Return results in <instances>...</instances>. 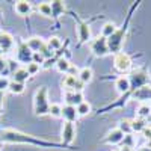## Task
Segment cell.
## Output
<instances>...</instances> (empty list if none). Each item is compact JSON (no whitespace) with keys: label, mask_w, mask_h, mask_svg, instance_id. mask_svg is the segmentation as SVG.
<instances>
[{"label":"cell","mask_w":151,"mask_h":151,"mask_svg":"<svg viewBox=\"0 0 151 151\" xmlns=\"http://www.w3.org/2000/svg\"><path fill=\"white\" fill-rule=\"evenodd\" d=\"M32 50L26 45V42H20L18 44V48H17V59L18 62H23V64H29L32 62Z\"/></svg>","instance_id":"obj_8"},{"label":"cell","mask_w":151,"mask_h":151,"mask_svg":"<svg viewBox=\"0 0 151 151\" xmlns=\"http://www.w3.org/2000/svg\"><path fill=\"white\" fill-rule=\"evenodd\" d=\"M113 65H115V68L121 73H127L130 68H132V59L127 53L124 52H119L116 53L115 59H113Z\"/></svg>","instance_id":"obj_4"},{"label":"cell","mask_w":151,"mask_h":151,"mask_svg":"<svg viewBox=\"0 0 151 151\" xmlns=\"http://www.w3.org/2000/svg\"><path fill=\"white\" fill-rule=\"evenodd\" d=\"M3 18V12H2V9H0V20Z\"/></svg>","instance_id":"obj_39"},{"label":"cell","mask_w":151,"mask_h":151,"mask_svg":"<svg viewBox=\"0 0 151 151\" xmlns=\"http://www.w3.org/2000/svg\"><path fill=\"white\" fill-rule=\"evenodd\" d=\"M64 86L67 91H74V92H82L83 89V83L77 79V76H65L64 79Z\"/></svg>","instance_id":"obj_7"},{"label":"cell","mask_w":151,"mask_h":151,"mask_svg":"<svg viewBox=\"0 0 151 151\" xmlns=\"http://www.w3.org/2000/svg\"><path fill=\"white\" fill-rule=\"evenodd\" d=\"M62 118L65 119V122H76V119L79 118V113H77V109L74 106H62Z\"/></svg>","instance_id":"obj_12"},{"label":"cell","mask_w":151,"mask_h":151,"mask_svg":"<svg viewBox=\"0 0 151 151\" xmlns=\"http://www.w3.org/2000/svg\"><path fill=\"white\" fill-rule=\"evenodd\" d=\"M26 45L32 50V53H38V52H41V48L45 45V42L41 40L40 36H32V38H29V40L26 41Z\"/></svg>","instance_id":"obj_15"},{"label":"cell","mask_w":151,"mask_h":151,"mask_svg":"<svg viewBox=\"0 0 151 151\" xmlns=\"http://www.w3.org/2000/svg\"><path fill=\"white\" fill-rule=\"evenodd\" d=\"M119 151H132V148H130V147H122Z\"/></svg>","instance_id":"obj_38"},{"label":"cell","mask_w":151,"mask_h":151,"mask_svg":"<svg viewBox=\"0 0 151 151\" xmlns=\"http://www.w3.org/2000/svg\"><path fill=\"white\" fill-rule=\"evenodd\" d=\"M64 100H65L67 106L77 107L80 103H83V94L82 92H74V91H65Z\"/></svg>","instance_id":"obj_10"},{"label":"cell","mask_w":151,"mask_h":151,"mask_svg":"<svg viewBox=\"0 0 151 151\" xmlns=\"http://www.w3.org/2000/svg\"><path fill=\"white\" fill-rule=\"evenodd\" d=\"M124 136H125V134H124L119 129H113V130H110V132L107 133L106 142H107V144H112V145L121 144V142L124 141Z\"/></svg>","instance_id":"obj_13"},{"label":"cell","mask_w":151,"mask_h":151,"mask_svg":"<svg viewBox=\"0 0 151 151\" xmlns=\"http://www.w3.org/2000/svg\"><path fill=\"white\" fill-rule=\"evenodd\" d=\"M15 41H14V36L8 32H0V50L3 53H8L11 50H14Z\"/></svg>","instance_id":"obj_9"},{"label":"cell","mask_w":151,"mask_h":151,"mask_svg":"<svg viewBox=\"0 0 151 151\" xmlns=\"http://www.w3.org/2000/svg\"><path fill=\"white\" fill-rule=\"evenodd\" d=\"M70 67H71V64L68 62V59H65V58H60V59H58V62H56V68H58V71H60V73H68V70H70Z\"/></svg>","instance_id":"obj_24"},{"label":"cell","mask_w":151,"mask_h":151,"mask_svg":"<svg viewBox=\"0 0 151 151\" xmlns=\"http://www.w3.org/2000/svg\"><path fill=\"white\" fill-rule=\"evenodd\" d=\"M2 112H3V107H2V106H0V113H2Z\"/></svg>","instance_id":"obj_40"},{"label":"cell","mask_w":151,"mask_h":151,"mask_svg":"<svg viewBox=\"0 0 151 151\" xmlns=\"http://www.w3.org/2000/svg\"><path fill=\"white\" fill-rule=\"evenodd\" d=\"M124 134H132V121H127V119H124V121H121L119 122V127H118Z\"/></svg>","instance_id":"obj_30"},{"label":"cell","mask_w":151,"mask_h":151,"mask_svg":"<svg viewBox=\"0 0 151 151\" xmlns=\"http://www.w3.org/2000/svg\"><path fill=\"white\" fill-rule=\"evenodd\" d=\"M50 5H52V17H59V15H62L65 12V5L62 2H59V0L52 2Z\"/></svg>","instance_id":"obj_20"},{"label":"cell","mask_w":151,"mask_h":151,"mask_svg":"<svg viewBox=\"0 0 151 151\" xmlns=\"http://www.w3.org/2000/svg\"><path fill=\"white\" fill-rule=\"evenodd\" d=\"M137 151H151V148H150V147H141Z\"/></svg>","instance_id":"obj_37"},{"label":"cell","mask_w":151,"mask_h":151,"mask_svg":"<svg viewBox=\"0 0 151 151\" xmlns=\"http://www.w3.org/2000/svg\"><path fill=\"white\" fill-rule=\"evenodd\" d=\"M14 11L17 12L18 15L26 17V15H29L30 12H32V5L29 2H26V0H20V2H15Z\"/></svg>","instance_id":"obj_14"},{"label":"cell","mask_w":151,"mask_h":151,"mask_svg":"<svg viewBox=\"0 0 151 151\" xmlns=\"http://www.w3.org/2000/svg\"><path fill=\"white\" fill-rule=\"evenodd\" d=\"M48 115H52L53 118H60L62 116V106L58 103H52L48 109Z\"/></svg>","instance_id":"obj_25"},{"label":"cell","mask_w":151,"mask_h":151,"mask_svg":"<svg viewBox=\"0 0 151 151\" xmlns=\"http://www.w3.org/2000/svg\"><path fill=\"white\" fill-rule=\"evenodd\" d=\"M0 151H2V148H0Z\"/></svg>","instance_id":"obj_42"},{"label":"cell","mask_w":151,"mask_h":151,"mask_svg":"<svg viewBox=\"0 0 151 151\" xmlns=\"http://www.w3.org/2000/svg\"><path fill=\"white\" fill-rule=\"evenodd\" d=\"M124 32H125V29L116 30V32L107 40L109 52H118V53H119V48H121V44H122V38H124Z\"/></svg>","instance_id":"obj_6"},{"label":"cell","mask_w":151,"mask_h":151,"mask_svg":"<svg viewBox=\"0 0 151 151\" xmlns=\"http://www.w3.org/2000/svg\"><path fill=\"white\" fill-rule=\"evenodd\" d=\"M76 139V125L73 122H65L62 127V141L65 144H71Z\"/></svg>","instance_id":"obj_11"},{"label":"cell","mask_w":151,"mask_h":151,"mask_svg":"<svg viewBox=\"0 0 151 151\" xmlns=\"http://www.w3.org/2000/svg\"><path fill=\"white\" fill-rule=\"evenodd\" d=\"M45 60H47V59H45L40 52H38V53H33V56H32V62H35V64H38V65H42Z\"/></svg>","instance_id":"obj_34"},{"label":"cell","mask_w":151,"mask_h":151,"mask_svg":"<svg viewBox=\"0 0 151 151\" xmlns=\"http://www.w3.org/2000/svg\"><path fill=\"white\" fill-rule=\"evenodd\" d=\"M77 79H79L83 85L89 83V82L92 80V70H91V68H88V67L82 68V70L79 71V74H77Z\"/></svg>","instance_id":"obj_19"},{"label":"cell","mask_w":151,"mask_h":151,"mask_svg":"<svg viewBox=\"0 0 151 151\" xmlns=\"http://www.w3.org/2000/svg\"><path fill=\"white\" fill-rule=\"evenodd\" d=\"M147 129V121L142 118H136L132 121V130L133 132H145Z\"/></svg>","instance_id":"obj_22"},{"label":"cell","mask_w":151,"mask_h":151,"mask_svg":"<svg viewBox=\"0 0 151 151\" xmlns=\"http://www.w3.org/2000/svg\"><path fill=\"white\" fill-rule=\"evenodd\" d=\"M8 91H9V92H12V94H15V95H18V94H23V92H24V83H18V82L11 80V83H9V88H8Z\"/></svg>","instance_id":"obj_23"},{"label":"cell","mask_w":151,"mask_h":151,"mask_svg":"<svg viewBox=\"0 0 151 151\" xmlns=\"http://www.w3.org/2000/svg\"><path fill=\"white\" fill-rule=\"evenodd\" d=\"M91 52L95 56H106L109 53V45H107V40L103 36H98L97 40H94L91 42Z\"/></svg>","instance_id":"obj_5"},{"label":"cell","mask_w":151,"mask_h":151,"mask_svg":"<svg viewBox=\"0 0 151 151\" xmlns=\"http://www.w3.org/2000/svg\"><path fill=\"white\" fill-rule=\"evenodd\" d=\"M6 73H9V70H8V59H5L3 56H0V76H3Z\"/></svg>","instance_id":"obj_33"},{"label":"cell","mask_w":151,"mask_h":151,"mask_svg":"<svg viewBox=\"0 0 151 151\" xmlns=\"http://www.w3.org/2000/svg\"><path fill=\"white\" fill-rule=\"evenodd\" d=\"M47 47L50 48V50H59L60 47H62V41H60V38H58V36H52L48 40V42H47Z\"/></svg>","instance_id":"obj_29"},{"label":"cell","mask_w":151,"mask_h":151,"mask_svg":"<svg viewBox=\"0 0 151 151\" xmlns=\"http://www.w3.org/2000/svg\"><path fill=\"white\" fill-rule=\"evenodd\" d=\"M9 83H11V80L6 77V76H0V91L5 92L9 88Z\"/></svg>","instance_id":"obj_32"},{"label":"cell","mask_w":151,"mask_h":151,"mask_svg":"<svg viewBox=\"0 0 151 151\" xmlns=\"http://www.w3.org/2000/svg\"><path fill=\"white\" fill-rule=\"evenodd\" d=\"M26 70H27L29 76H35V74H36L38 71L41 70V65L35 64V62H29V64H27V67H26Z\"/></svg>","instance_id":"obj_31"},{"label":"cell","mask_w":151,"mask_h":151,"mask_svg":"<svg viewBox=\"0 0 151 151\" xmlns=\"http://www.w3.org/2000/svg\"><path fill=\"white\" fill-rule=\"evenodd\" d=\"M29 77H30V76H29V73H27L26 68H18L15 73H12V80L18 82V83H24Z\"/></svg>","instance_id":"obj_18"},{"label":"cell","mask_w":151,"mask_h":151,"mask_svg":"<svg viewBox=\"0 0 151 151\" xmlns=\"http://www.w3.org/2000/svg\"><path fill=\"white\" fill-rule=\"evenodd\" d=\"M76 109H77L79 116H86V115H89V113H91V104H89V103H86V101L80 103Z\"/></svg>","instance_id":"obj_27"},{"label":"cell","mask_w":151,"mask_h":151,"mask_svg":"<svg viewBox=\"0 0 151 151\" xmlns=\"http://www.w3.org/2000/svg\"><path fill=\"white\" fill-rule=\"evenodd\" d=\"M150 115H151V106H150V104H141L139 109H137V118L145 119V118H148Z\"/></svg>","instance_id":"obj_26"},{"label":"cell","mask_w":151,"mask_h":151,"mask_svg":"<svg viewBox=\"0 0 151 151\" xmlns=\"http://www.w3.org/2000/svg\"><path fill=\"white\" fill-rule=\"evenodd\" d=\"M116 32V26L113 23H106L104 26L101 27V36L106 38V40H109V38Z\"/></svg>","instance_id":"obj_21"},{"label":"cell","mask_w":151,"mask_h":151,"mask_svg":"<svg viewBox=\"0 0 151 151\" xmlns=\"http://www.w3.org/2000/svg\"><path fill=\"white\" fill-rule=\"evenodd\" d=\"M77 33H79V40L82 42H86V41L91 40V29H89V26H88L86 23L80 24L79 29H77Z\"/></svg>","instance_id":"obj_17"},{"label":"cell","mask_w":151,"mask_h":151,"mask_svg":"<svg viewBox=\"0 0 151 151\" xmlns=\"http://www.w3.org/2000/svg\"><path fill=\"white\" fill-rule=\"evenodd\" d=\"M3 100H5V92H2V91H0V106L3 104Z\"/></svg>","instance_id":"obj_36"},{"label":"cell","mask_w":151,"mask_h":151,"mask_svg":"<svg viewBox=\"0 0 151 151\" xmlns=\"http://www.w3.org/2000/svg\"><path fill=\"white\" fill-rule=\"evenodd\" d=\"M115 88L119 94H125L130 89V79L125 77V76H121V77H118L116 82H115Z\"/></svg>","instance_id":"obj_16"},{"label":"cell","mask_w":151,"mask_h":151,"mask_svg":"<svg viewBox=\"0 0 151 151\" xmlns=\"http://www.w3.org/2000/svg\"><path fill=\"white\" fill-rule=\"evenodd\" d=\"M0 142H6V144H30V145H42V147H52L53 144L44 142L41 139H35L30 134L21 133L18 130H12V129H5L0 132Z\"/></svg>","instance_id":"obj_1"},{"label":"cell","mask_w":151,"mask_h":151,"mask_svg":"<svg viewBox=\"0 0 151 151\" xmlns=\"http://www.w3.org/2000/svg\"><path fill=\"white\" fill-rule=\"evenodd\" d=\"M50 103L48 101V89L47 86H40L35 92V97H33V110H35V115L38 116H42V115H47L48 113V109H50Z\"/></svg>","instance_id":"obj_2"},{"label":"cell","mask_w":151,"mask_h":151,"mask_svg":"<svg viewBox=\"0 0 151 151\" xmlns=\"http://www.w3.org/2000/svg\"><path fill=\"white\" fill-rule=\"evenodd\" d=\"M130 79V88L132 89H141L142 86H145L147 80H148V73L142 68H137L132 73V77Z\"/></svg>","instance_id":"obj_3"},{"label":"cell","mask_w":151,"mask_h":151,"mask_svg":"<svg viewBox=\"0 0 151 151\" xmlns=\"http://www.w3.org/2000/svg\"><path fill=\"white\" fill-rule=\"evenodd\" d=\"M8 70L9 73H15L18 70V62L14 59H8Z\"/></svg>","instance_id":"obj_35"},{"label":"cell","mask_w":151,"mask_h":151,"mask_svg":"<svg viewBox=\"0 0 151 151\" xmlns=\"http://www.w3.org/2000/svg\"><path fill=\"white\" fill-rule=\"evenodd\" d=\"M2 55H3V52H2V50H0V56H2Z\"/></svg>","instance_id":"obj_41"},{"label":"cell","mask_w":151,"mask_h":151,"mask_svg":"<svg viewBox=\"0 0 151 151\" xmlns=\"http://www.w3.org/2000/svg\"><path fill=\"white\" fill-rule=\"evenodd\" d=\"M38 11H40V14L44 15V17H52V5L48 2H42L38 6Z\"/></svg>","instance_id":"obj_28"}]
</instances>
